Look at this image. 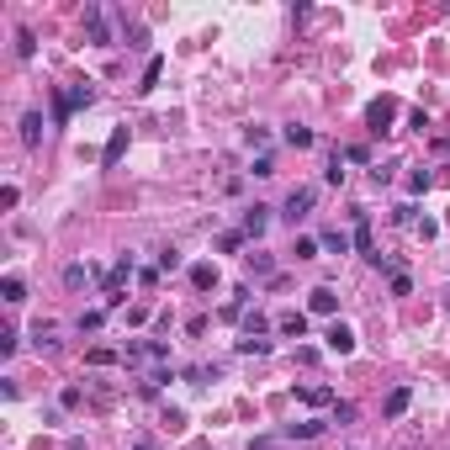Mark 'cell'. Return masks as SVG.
I'll list each match as a JSON object with an SVG mask.
<instances>
[{
	"mask_svg": "<svg viewBox=\"0 0 450 450\" xmlns=\"http://www.w3.org/2000/svg\"><path fill=\"white\" fill-rule=\"evenodd\" d=\"M313 202H318V191H313V186H292V196H286V202H281V217H286V223H302V217H308L313 212Z\"/></svg>",
	"mask_w": 450,
	"mask_h": 450,
	"instance_id": "6da1fadb",
	"label": "cell"
},
{
	"mask_svg": "<svg viewBox=\"0 0 450 450\" xmlns=\"http://www.w3.org/2000/svg\"><path fill=\"white\" fill-rule=\"evenodd\" d=\"M392 117H397V101H392V95H381V101L366 107V128L371 132H392Z\"/></svg>",
	"mask_w": 450,
	"mask_h": 450,
	"instance_id": "7a4b0ae2",
	"label": "cell"
},
{
	"mask_svg": "<svg viewBox=\"0 0 450 450\" xmlns=\"http://www.w3.org/2000/svg\"><path fill=\"white\" fill-rule=\"evenodd\" d=\"M408 403H414V387H392L387 392V403H381V418H403Z\"/></svg>",
	"mask_w": 450,
	"mask_h": 450,
	"instance_id": "3957f363",
	"label": "cell"
},
{
	"mask_svg": "<svg viewBox=\"0 0 450 450\" xmlns=\"http://www.w3.org/2000/svg\"><path fill=\"white\" fill-rule=\"evenodd\" d=\"M323 344H329L334 355H350V350H355V334L344 329V323H329V334H323Z\"/></svg>",
	"mask_w": 450,
	"mask_h": 450,
	"instance_id": "277c9868",
	"label": "cell"
},
{
	"mask_svg": "<svg viewBox=\"0 0 450 450\" xmlns=\"http://www.w3.org/2000/svg\"><path fill=\"white\" fill-rule=\"evenodd\" d=\"M217 281H223V275H217V265H212V260H202V265H191V286H196V292H212Z\"/></svg>",
	"mask_w": 450,
	"mask_h": 450,
	"instance_id": "5b68a950",
	"label": "cell"
},
{
	"mask_svg": "<svg viewBox=\"0 0 450 450\" xmlns=\"http://www.w3.org/2000/svg\"><path fill=\"white\" fill-rule=\"evenodd\" d=\"M308 308H313V313H323V318H329V313L339 308V296H334V286H313V292H308Z\"/></svg>",
	"mask_w": 450,
	"mask_h": 450,
	"instance_id": "8992f818",
	"label": "cell"
},
{
	"mask_svg": "<svg viewBox=\"0 0 450 450\" xmlns=\"http://www.w3.org/2000/svg\"><path fill=\"white\" fill-rule=\"evenodd\" d=\"M122 154H128V128H117V132H111V138H107V149H101V165L111 170V165H117Z\"/></svg>",
	"mask_w": 450,
	"mask_h": 450,
	"instance_id": "52a82bcc",
	"label": "cell"
},
{
	"mask_svg": "<svg viewBox=\"0 0 450 450\" xmlns=\"http://www.w3.org/2000/svg\"><path fill=\"white\" fill-rule=\"evenodd\" d=\"M350 244H355L366 260H376V244H371V223H366V212L355 217V233H350Z\"/></svg>",
	"mask_w": 450,
	"mask_h": 450,
	"instance_id": "ba28073f",
	"label": "cell"
},
{
	"mask_svg": "<svg viewBox=\"0 0 450 450\" xmlns=\"http://www.w3.org/2000/svg\"><path fill=\"white\" fill-rule=\"evenodd\" d=\"M32 344H37V350H59V323H43V318H37L32 323Z\"/></svg>",
	"mask_w": 450,
	"mask_h": 450,
	"instance_id": "9c48e42d",
	"label": "cell"
},
{
	"mask_svg": "<svg viewBox=\"0 0 450 450\" xmlns=\"http://www.w3.org/2000/svg\"><path fill=\"white\" fill-rule=\"evenodd\" d=\"M265 228H271V207H249V212H244V233H249V238H260Z\"/></svg>",
	"mask_w": 450,
	"mask_h": 450,
	"instance_id": "30bf717a",
	"label": "cell"
},
{
	"mask_svg": "<svg viewBox=\"0 0 450 450\" xmlns=\"http://www.w3.org/2000/svg\"><path fill=\"white\" fill-rule=\"evenodd\" d=\"M296 392H302V403H313V408H334L339 403V397H334L329 387H318V381H308V387H296Z\"/></svg>",
	"mask_w": 450,
	"mask_h": 450,
	"instance_id": "8fae6325",
	"label": "cell"
},
{
	"mask_svg": "<svg viewBox=\"0 0 450 450\" xmlns=\"http://www.w3.org/2000/svg\"><path fill=\"white\" fill-rule=\"evenodd\" d=\"M22 143H27V149L43 143V111H27V117H22Z\"/></svg>",
	"mask_w": 450,
	"mask_h": 450,
	"instance_id": "7c38bea8",
	"label": "cell"
},
{
	"mask_svg": "<svg viewBox=\"0 0 450 450\" xmlns=\"http://www.w3.org/2000/svg\"><path fill=\"white\" fill-rule=\"evenodd\" d=\"M275 329H281L286 339H302V334H308V313H281V323H275Z\"/></svg>",
	"mask_w": 450,
	"mask_h": 450,
	"instance_id": "4fadbf2b",
	"label": "cell"
},
{
	"mask_svg": "<svg viewBox=\"0 0 450 450\" xmlns=\"http://www.w3.org/2000/svg\"><path fill=\"white\" fill-rule=\"evenodd\" d=\"M85 32H90V43H111V32H107V22H101V11H85Z\"/></svg>",
	"mask_w": 450,
	"mask_h": 450,
	"instance_id": "5bb4252c",
	"label": "cell"
},
{
	"mask_svg": "<svg viewBox=\"0 0 450 450\" xmlns=\"http://www.w3.org/2000/svg\"><path fill=\"white\" fill-rule=\"evenodd\" d=\"M159 74H165V59L154 53V59H149V69H143V80H138V95H149V90H154V85H159Z\"/></svg>",
	"mask_w": 450,
	"mask_h": 450,
	"instance_id": "9a60e30c",
	"label": "cell"
},
{
	"mask_svg": "<svg viewBox=\"0 0 450 450\" xmlns=\"http://www.w3.org/2000/svg\"><path fill=\"white\" fill-rule=\"evenodd\" d=\"M244 265H249V271H254V275H275V260H271V254H265V249H254V254H244Z\"/></svg>",
	"mask_w": 450,
	"mask_h": 450,
	"instance_id": "2e32d148",
	"label": "cell"
},
{
	"mask_svg": "<svg viewBox=\"0 0 450 450\" xmlns=\"http://www.w3.org/2000/svg\"><path fill=\"white\" fill-rule=\"evenodd\" d=\"M286 435H292V439H318L323 435V418H302V424H292Z\"/></svg>",
	"mask_w": 450,
	"mask_h": 450,
	"instance_id": "e0dca14e",
	"label": "cell"
},
{
	"mask_svg": "<svg viewBox=\"0 0 450 450\" xmlns=\"http://www.w3.org/2000/svg\"><path fill=\"white\" fill-rule=\"evenodd\" d=\"M0 296H6V302H11V308H16V302H22V296H27L22 275H6V281H0Z\"/></svg>",
	"mask_w": 450,
	"mask_h": 450,
	"instance_id": "ac0fdd59",
	"label": "cell"
},
{
	"mask_svg": "<svg viewBox=\"0 0 450 450\" xmlns=\"http://www.w3.org/2000/svg\"><path fill=\"white\" fill-rule=\"evenodd\" d=\"M265 329H271V318H265L260 308H254V313H244V334H249V339H260Z\"/></svg>",
	"mask_w": 450,
	"mask_h": 450,
	"instance_id": "d6986e66",
	"label": "cell"
},
{
	"mask_svg": "<svg viewBox=\"0 0 450 450\" xmlns=\"http://www.w3.org/2000/svg\"><path fill=\"white\" fill-rule=\"evenodd\" d=\"M286 143H292V149H313V128H286Z\"/></svg>",
	"mask_w": 450,
	"mask_h": 450,
	"instance_id": "ffe728a7",
	"label": "cell"
},
{
	"mask_svg": "<svg viewBox=\"0 0 450 450\" xmlns=\"http://www.w3.org/2000/svg\"><path fill=\"white\" fill-rule=\"evenodd\" d=\"M318 244H323V249H329V254H344V249H350V238H344V233H339V228H329V233H323V238H318Z\"/></svg>",
	"mask_w": 450,
	"mask_h": 450,
	"instance_id": "44dd1931",
	"label": "cell"
},
{
	"mask_svg": "<svg viewBox=\"0 0 450 450\" xmlns=\"http://www.w3.org/2000/svg\"><path fill=\"white\" fill-rule=\"evenodd\" d=\"M238 355H271V339H249L244 334V339H238Z\"/></svg>",
	"mask_w": 450,
	"mask_h": 450,
	"instance_id": "7402d4cb",
	"label": "cell"
},
{
	"mask_svg": "<svg viewBox=\"0 0 450 450\" xmlns=\"http://www.w3.org/2000/svg\"><path fill=\"white\" fill-rule=\"evenodd\" d=\"M318 238H296V249H292V254H296V260H318Z\"/></svg>",
	"mask_w": 450,
	"mask_h": 450,
	"instance_id": "603a6c76",
	"label": "cell"
},
{
	"mask_svg": "<svg viewBox=\"0 0 450 450\" xmlns=\"http://www.w3.org/2000/svg\"><path fill=\"white\" fill-rule=\"evenodd\" d=\"M323 180H329V186H339V180H344V154H329V170H323Z\"/></svg>",
	"mask_w": 450,
	"mask_h": 450,
	"instance_id": "cb8c5ba5",
	"label": "cell"
},
{
	"mask_svg": "<svg viewBox=\"0 0 450 450\" xmlns=\"http://www.w3.org/2000/svg\"><path fill=\"white\" fill-rule=\"evenodd\" d=\"M16 53H22V59H32V53H37V37L27 32V27H22V32H16Z\"/></svg>",
	"mask_w": 450,
	"mask_h": 450,
	"instance_id": "d4e9b609",
	"label": "cell"
},
{
	"mask_svg": "<svg viewBox=\"0 0 450 450\" xmlns=\"http://www.w3.org/2000/svg\"><path fill=\"white\" fill-rule=\"evenodd\" d=\"M90 281V265H69V271H64V286H85Z\"/></svg>",
	"mask_w": 450,
	"mask_h": 450,
	"instance_id": "484cf974",
	"label": "cell"
},
{
	"mask_svg": "<svg viewBox=\"0 0 450 450\" xmlns=\"http://www.w3.org/2000/svg\"><path fill=\"white\" fill-rule=\"evenodd\" d=\"M117 350H101V344H95V350H90V366H117Z\"/></svg>",
	"mask_w": 450,
	"mask_h": 450,
	"instance_id": "4316f807",
	"label": "cell"
},
{
	"mask_svg": "<svg viewBox=\"0 0 450 450\" xmlns=\"http://www.w3.org/2000/svg\"><path fill=\"white\" fill-rule=\"evenodd\" d=\"M159 271H180V249H159Z\"/></svg>",
	"mask_w": 450,
	"mask_h": 450,
	"instance_id": "83f0119b",
	"label": "cell"
},
{
	"mask_svg": "<svg viewBox=\"0 0 450 450\" xmlns=\"http://www.w3.org/2000/svg\"><path fill=\"white\" fill-rule=\"evenodd\" d=\"M334 424H355V403H334Z\"/></svg>",
	"mask_w": 450,
	"mask_h": 450,
	"instance_id": "f1b7e54d",
	"label": "cell"
},
{
	"mask_svg": "<svg viewBox=\"0 0 450 450\" xmlns=\"http://www.w3.org/2000/svg\"><path fill=\"white\" fill-rule=\"evenodd\" d=\"M408 292H414V281H408L403 271H392V296H408Z\"/></svg>",
	"mask_w": 450,
	"mask_h": 450,
	"instance_id": "f546056e",
	"label": "cell"
},
{
	"mask_svg": "<svg viewBox=\"0 0 450 450\" xmlns=\"http://www.w3.org/2000/svg\"><path fill=\"white\" fill-rule=\"evenodd\" d=\"M132 450H154V445H149V439H138V445H132Z\"/></svg>",
	"mask_w": 450,
	"mask_h": 450,
	"instance_id": "4dcf8cb0",
	"label": "cell"
}]
</instances>
